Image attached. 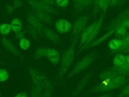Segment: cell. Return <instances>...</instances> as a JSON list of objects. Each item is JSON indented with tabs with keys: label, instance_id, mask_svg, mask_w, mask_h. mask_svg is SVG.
Returning <instances> with one entry per match:
<instances>
[{
	"label": "cell",
	"instance_id": "6da1fadb",
	"mask_svg": "<svg viewBox=\"0 0 129 97\" xmlns=\"http://www.w3.org/2000/svg\"><path fill=\"white\" fill-rule=\"evenodd\" d=\"M129 19V8L123 10L120 12L113 19H112L106 26L104 30L106 32L104 35L86 46L84 51L94 47L102 43L112 34L125 21Z\"/></svg>",
	"mask_w": 129,
	"mask_h": 97
},
{
	"label": "cell",
	"instance_id": "7a4b0ae2",
	"mask_svg": "<svg viewBox=\"0 0 129 97\" xmlns=\"http://www.w3.org/2000/svg\"><path fill=\"white\" fill-rule=\"evenodd\" d=\"M105 13H102L98 21L87 26L82 32L78 45V54L84 51V48L96 39L102 26Z\"/></svg>",
	"mask_w": 129,
	"mask_h": 97
},
{
	"label": "cell",
	"instance_id": "3957f363",
	"mask_svg": "<svg viewBox=\"0 0 129 97\" xmlns=\"http://www.w3.org/2000/svg\"><path fill=\"white\" fill-rule=\"evenodd\" d=\"M129 81V76L118 75L95 85L90 90L91 92H106L115 89H121Z\"/></svg>",
	"mask_w": 129,
	"mask_h": 97
},
{
	"label": "cell",
	"instance_id": "277c9868",
	"mask_svg": "<svg viewBox=\"0 0 129 97\" xmlns=\"http://www.w3.org/2000/svg\"><path fill=\"white\" fill-rule=\"evenodd\" d=\"M89 20V16L85 15L80 16L75 21L71 33V45L76 46L82 32L87 26Z\"/></svg>",
	"mask_w": 129,
	"mask_h": 97
},
{
	"label": "cell",
	"instance_id": "5b68a950",
	"mask_svg": "<svg viewBox=\"0 0 129 97\" xmlns=\"http://www.w3.org/2000/svg\"><path fill=\"white\" fill-rule=\"evenodd\" d=\"M96 58L97 54L95 52H92L82 58L77 62L73 69L69 73L68 78H71L86 69L95 61Z\"/></svg>",
	"mask_w": 129,
	"mask_h": 97
},
{
	"label": "cell",
	"instance_id": "8992f818",
	"mask_svg": "<svg viewBox=\"0 0 129 97\" xmlns=\"http://www.w3.org/2000/svg\"><path fill=\"white\" fill-rule=\"evenodd\" d=\"M75 46L71 45L63 53L60 59V65L58 75L62 77L68 72L75 58Z\"/></svg>",
	"mask_w": 129,
	"mask_h": 97
},
{
	"label": "cell",
	"instance_id": "52a82bcc",
	"mask_svg": "<svg viewBox=\"0 0 129 97\" xmlns=\"http://www.w3.org/2000/svg\"><path fill=\"white\" fill-rule=\"evenodd\" d=\"M28 3L33 10L46 12L50 14L57 13V11L51 6L45 4L39 0H28Z\"/></svg>",
	"mask_w": 129,
	"mask_h": 97
},
{
	"label": "cell",
	"instance_id": "ba28073f",
	"mask_svg": "<svg viewBox=\"0 0 129 97\" xmlns=\"http://www.w3.org/2000/svg\"><path fill=\"white\" fill-rule=\"evenodd\" d=\"M54 27L57 32L60 34H66L69 32L72 29L73 25L68 20L59 19L55 23Z\"/></svg>",
	"mask_w": 129,
	"mask_h": 97
},
{
	"label": "cell",
	"instance_id": "9c48e42d",
	"mask_svg": "<svg viewBox=\"0 0 129 97\" xmlns=\"http://www.w3.org/2000/svg\"><path fill=\"white\" fill-rule=\"evenodd\" d=\"M92 15L95 17L100 11L102 13H106V12L109 6V0H94L93 3Z\"/></svg>",
	"mask_w": 129,
	"mask_h": 97
},
{
	"label": "cell",
	"instance_id": "30bf717a",
	"mask_svg": "<svg viewBox=\"0 0 129 97\" xmlns=\"http://www.w3.org/2000/svg\"><path fill=\"white\" fill-rule=\"evenodd\" d=\"M27 18L29 25L35 28L40 35L43 34V30L44 26L41 21L32 13L28 14Z\"/></svg>",
	"mask_w": 129,
	"mask_h": 97
},
{
	"label": "cell",
	"instance_id": "8fae6325",
	"mask_svg": "<svg viewBox=\"0 0 129 97\" xmlns=\"http://www.w3.org/2000/svg\"><path fill=\"white\" fill-rule=\"evenodd\" d=\"M49 61L54 65H57L60 61V55L59 52L53 48H47L46 56Z\"/></svg>",
	"mask_w": 129,
	"mask_h": 97
},
{
	"label": "cell",
	"instance_id": "7c38bea8",
	"mask_svg": "<svg viewBox=\"0 0 129 97\" xmlns=\"http://www.w3.org/2000/svg\"><path fill=\"white\" fill-rule=\"evenodd\" d=\"M43 34L48 39L54 43L59 44L61 42V38L58 34L50 28L44 27Z\"/></svg>",
	"mask_w": 129,
	"mask_h": 97
},
{
	"label": "cell",
	"instance_id": "4fadbf2b",
	"mask_svg": "<svg viewBox=\"0 0 129 97\" xmlns=\"http://www.w3.org/2000/svg\"><path fill=\"white\" fill-rule=\"evenodd\" d=\"M93 74V72H89L87 74H86L84 77L80 80L79 83H78L77 87L73 93V96H77L86 86L88 82L89 81L92 75Z\"/></svg>",
	"mask_w": 129,
	"mask_h": 97
},
{
	"label": "cell",
	"instance_id": "5bb4252c",
	"mask_svg": "<svg viewBox=\"0 0 129 97\" xmlns=\"http://www.w3.org/2000/svg\"><path fill=\"white\" fill-rule=\"evenodd\" d=\"M117 75H118V74L112 66L111 68L107 69L100 73L99 75V78L100 80L103 81L109 80Z\"/></svg>",
	"mask_w": 129,
	"mask_h": 97
},
{
	"label": "cell",
	"instance_id": "9a60e30c",
	"mask_svg": "<svg viewBox=\"0 0 129 97\" xmlns=\"http://www.w3.org/2000/svg\"><path fill=\"white\" fill-rule=\"evenodd\" d=\"M2 43L5 48L11 54L16 56H18L20 54L19 51L13 44V43L10 39L7 38H3L2 39Z\"/></svg>",
	"mask_w": 129,
	"mask_h": 97
},
{
	"label": "cell",
	"instance_id": "2e32d148",
	"mask_svg": "<svg viewBox=\"0 0 129 97\" xmlns=\"http://www.w3.org/2000/svg\"><path fill=\"white\" fill-rule=\"evenodd\" d=\"M76 12L80 13L89 7V0H72Z\"/></svg>",
	"mask_w": 129,
	"mask_h": 97
},
{
	"label": "cell",
	"instance_id": "e0dca14e",
	"mask_svg": "<svg viewBox=\"0 0 129 97\" xmlns=\"http://www.w3.org/2000/svg\"><path fill=\"white\" fill-rule=\"evenodd\" d=\"M33 14L42 22L49 24L52 21V17L48 13L34 10Z\"/></svg>",
	"mask_w": 129,
	"mask_h": 97
},
{
	"label": "cell",
	"instance_id": "ac0fdd59",
	"mask_svg": "<svg viewBox=\"0 0 129 97\" xmlns=\"http://www.w3.org/2000/svg\"><path fill=\"white\" fill-rule=\"evenodd\" d=\"M121 40H122V43L121 47L116 51H112L109 50V53L110 55H114L116 54L120 53L123 50H125L126 48L129 47V31L127 32V34L123 38L121 39Z\"/></svg>",
	"mask_w": 129,
	"mask_h": 97
},
{
	"label": "cell",
	"instance_id": "d6986e66",
	"mask_svg": "<svg viewBox=\"0 0 129 97\" xmlns=\"http://www.w3.org/2000/svg\"><path fill=\"white\" fill-rule=\"evenodd\" d=\"M12 30L15 33L22 30L23 25L21 20L17 18H14L10 24Z\"/></svg>",
	"mask_w": 129,
	"mask_h": 97
},
{
	"label": "cell",
	"instance_id": "ffe728a7",
	"mask_svg": "<svg viewBox=\"0 0 129 97\" xmlns=\"http://www.w3.org/2000/svg\"><path fill=\"white\" fill-rule=\"evenodd\" d=\"M125 63V55L118 53L115 55L112 61L113 66H120Z\"/></svg>",
	"mask_w": 129,
	"mask_h": 97
},
{
	"label": "cell",
	"instance_id": "44dd1931",
	"mask_svg": "<svg viewBox=\"0 0 129 97\" xmlns=\"http://www.w3.org/2000/svg\"><path fill=\"white\" fill-rule=\"evenodd\" d=\"M122 40L120 39L113 38L109 40L108 43V46L109 50L116 51L118 50L122 45Z\"/></svg>",
	"mask_w": 129,
	"mask_h": 97
},
{
	"label": "cell",
	"instance_id": "7402d4cb",
	"mask_svg": "<svg viewBox=\"0 0 129 97\" xmlns=\"http://www.w3.org/2000/svg\"><path fill=\"white\" fill-rule=\"evenodd\" d=\"M126 28L123 26H120L114 33V36L115 38L121 39L127 34L128 31Z\"/></svg>",
	"mask_w": 129,
	"mask_h": 97
},
{
	"label": "cell",
	"instance_id": "603a6c76",
	"mask_svg": "<svg viewBox=\"0 0 129 97\" xmlns=\"http://www.w3.org/2000/svg\"><path fill=\"white\" fill-rule=\"evenodd\" d=\"M47 48L45 47H40L37 48L35 53L34 57L36 59H40L43 57H46Z\"/></svg>",
	"mask_w": 129,
	"mask_h": 97
},
{
	"label": "cell",
	"instance_id": "cb8c5ba5",
	"mask_svg": "<svg viewBox=\"0 0 129 97\" xmlns=\"http://www.w3.org/2000/svg\"><path fill=\"white\" fill-rule=\"evenodd\" d=\"M42 87L38 85H34L31 90V97H42Z\"/></svg>",
	"mask_w": 129,
	"mask_h": 97
},
{
	"label": "cell",
	"instance_id": "d4e9b609",
	"mask_svg": "<svg viewBox=\"0 0 129 97\" xmlns=\"http://www.w3.org/2000/svg\"><path fill=\"white\" fill-rule=\"evenodd\" d=\"M12 29L10 24L8 23H3L0 25V33L3 35L6 36L10 33Z\"/></svg>",
	"mask_w": 129,
	"mask_h": 97
},
{
	"label": "cell",
	"instance_id": "484cf974",
	"mask_svg": "<svg viewBox=\"0 0 129 97\" xmlns=\"http://www.w3.org/2000/svg\"><path fill=\"white\" fill-rule=\"evenodd\" d=\"M19 44L20 47L24 51H26L28 50L31 46V43L30 41L28 39L25 38H23L20 39Z\"/></svg>",
	"mask_w": 129,
	"mask_h": 97
},
{
	"label": "cell",
	"instance_id": "4316f807",
	"mask_svg": "<svg viewBox=\"0 0 129 97\" xmlns=\"http://www.w3.org/2000/svg\"><path fill=\"white\" fill-rule=\"evenodd\" d=\"M129 96V83H127L122 88L116 97H128Z\"/></svg>",
	"mask_w": 129,
	"mask_h": 97
},
{
	"label": "cell",
	"instance_id": "83f0119b",
	"mask_svg": "<svg viewBox=\"0 0 129 97\" xmlns=\"http://www.w3.org/2000/svg\"><path fill=\"white\" fill-rule=\"evenodd\" d=\"M27 30H28L29 33L31 35V36L33 38H35V39L38 38L39 34H40L39 33L38 31L35 28H34L30 25H29L28 26Z\"/></svg>",
	"mask_w": 129,
	"mask_h": 97
},
{
	"label": "cell",
	"instance_id": "f1b7e54d",
	"mask_svg": "<svg viewBox=\"0 0 129 97\" xmlns=\"http://www.w3.org/2000/svg\"><path fill=\"white\" fill-rule=\"evenodd\" d=\"M9 74L8 71L3 68L0 69V82H5L9 78Z\"/></svg>",
	"mask_w": 129,
	"mask_h": 97
},
{
	"label": "cell",
	"instance_id": "f546056e",
	"mask_svg": "<svg viewBox=\"0 0 129 97\" xmlns=\"http://www.w3.org/2000/svg\"><path fill=\"white\" fill-rule=\"evenodd\" d=\"M55 3L60 7H65L69 5V0H55Z\"/></svg>",
	"mask_w": 129,
	"mask_h": 97
},
{
	"label": "cell",
	"instance_id": "4dcf8cb0",
	"mask_svg": "<svg viewBox=\"0 0 129 97\" xmlns=\"http://www.w3.org/2000/svg\"><path fill=\"white\" fill-rule=\"evenodd\" d=\"M52 89H47L44 90L42 97H51Z\"/></svg>",
	"mask_w": 129,
	"mask_h": 97
},
{
	"label": "cell",
	"instance_id": "1f68e13d",
	"mask_svg": "<svg viewBox=\"0 0 129 97\" xmlns=\"http://www.w3.org/2000/svg\"><path fill=\"white\" fill-rule=\"evenodd\" d=\"M25 32L23 31H20L18 32H17L15 33V36H16V38L18 39H21L23 38H24V36H25Z\"/></svg>",
	"mask_w": 129,
	"mask_h": 97
},
{
	"label": "cell",
	"instance_id": "d6a6232c",
	"mask_svg": "<svg viewBox=\"0 0 129 97\" xmlns=\"http://www.w3.org/2000/svg\"><path fill=\"white\" fill-rule=\"evenodd\" d=\"M119 0H109V6L111 7H115L118 6Z\"/></svg>",
	"mask_w": 129,
	"mask_h": 97
},
{
	"label": "cell",
	"instance_id": "836d02e7",
	"mask_svg": "<svg viewBox=\"0 0 129 97\" xmlns=\"http://www.w3.org/2000/svg\"><path fill=\"white\" fill-rule=\"evenodd\" d=\"M14 5L16 8H20L22 5V3L20 0H15L14 2Z\"/></svg>",
	"mask_w": 129,
	"mask_h": 97
},
{
	"label": "cell",
	"instance_id": "e575fe53",
	"mask_svg": "<svg viewBox=\"0 0 129 97\" xmlns=\"http://www.w3.org/2000/svg\"><path fill=\"white\" fill-rule=\"evenodd\" d=\"M39 1H40L41 2H42L45 4L49 5L50 6L54 5V2L53 0H39Z\"/></svg>",
	"mask_w": 129,
	"mask_h": 97
},
{
	"label": "cell",
	"instance_id": "d590c367",
	"mask_svg": "<svg viewBox=\"0 0 129 97\" xmlns=\"http://www.w3.org/2000/svg\"><path fill=\"white\" fill-rule=\"evenodd\" d=\"M6 10H7V11L8 12V13H10V14L12 13L14 11V7L11 5H8L6 7Z\"/></svg>",
	"mask_w": 129,
	"mask_h": 97
},
{
	"label": "cell",
	"instance_id": "8d00e7d4",
	"mask_svg": "<svg viewBox=\"0 0 129 97\" xmlns=\"http://www.w3.org/2000/svg\"><path fill=\"white\" fill-rule=\"evenodd\" d=\"M14 97H27V94L25 92H20L17 93Z\"/></svg>",
	"mask_w": 129,
	"mask_h": 97
},
{
	"label": "cell",
	"instance_id": "74e56055",
	"mask_svg": "<svg viewBox=\"0 0 129 97\" xmlns=\"http://www.w3.org/2000/svg\"><path fill=\"white\" fill-rule=\"evenodd\" d=\"M120 26H123L126 28L127 29H129V19L126 21H125L124 23H123Z\"/></svg>",
	"mask_w": 129,
	"mask_h": 97
},
{
	"label": "cell",
	"instance_id": "f35d334b",
	"mask_svg": "<svg viewBox=\"0 0 129 97\" xmlns=\"http://www.w3.org/2000/svg\"><path fill=\"white\" fill-rule=\"evenodd\" d=\"M111 93H105V94H103L101 95H100L98 97H111Z\"/></svg>",
	"mask_w": 129,
	"mask_h": 97
},
{
	"label": "cell",
	"instance_id": "ab89813d",
	"mask_svg": "<svg viewBox=\"0 0 129 97\" xmlns=\"http://www.w3.org/2000/svg\"><path fill=\"white\" fill-rule=\"evenodd\" d=\"M120 53H122V54H129V47L126 48L125 50H123Z\"/></svg>",
	"mask_w": 129,
	"mask_h": 97
},
{
	"label": "cell",
	"instance_id": "60d3db41",
	"mask_svg": "<svg viewBox=\"0 0 129 97\" xmlns=\"http://www.w3.org/2000/svg\"><path fill=\"white\" fill-rule=\"evenodd\" d=\"M126 1H127V0H119V4H118V7H120V6H122V5L125 3V2H126Z\"/></svg>",
	"mask_w": 129,
	"mask_h": 97
},
{
	"label": "cell",
	"instance_id": "b9f144b4",
	"mask_svg": "<svg viewBox=\"0 0 129 97\" xmlns=\"http://www.w3.org/2000/svg\"><path fill=\"white\" fill-rule=\"evenodd\" d=\"M125 63L129 64V54L125 55Z\"/></svg>",
	"mask_w": 129,
	"mask_h": 97
},
{
	"label": "cell",
	"instance_id": "7bdbcfd3",
	"mask_svg": "<svg viewBox=\"0 0 129 97\" xmlns=\"http://www.w3.org/2000/svg\"><path fill=\"white\" fill-rule=\"evenodd\" d=\"M1 96V92H0V97Z\"/></svg>",
	"mask_w": 129,
	"mask_h": 97
}]
</instances>
